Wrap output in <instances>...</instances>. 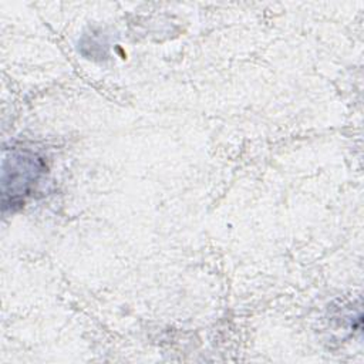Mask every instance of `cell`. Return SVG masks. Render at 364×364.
<instances>
[{
	"label": "cell",
	"instance_id": "obj_1",
	"mask_svg": "<svg viewBox=\"0 0 364 364\" xmlns=\"http://www.w3.org/2000/svg\"><path fill=\"white\" fill-rule=\"evenodd\" d=\"M40 172L41 166L33 155H13L10 161V171L4 168V173H10V178H3V186L11 183L10 191L4 193V198L11 195V200H14L17 196L27 193L38 179Z\"/></svg>",
	"mask_w": 364,
	"mask_h": 364
}]
</instances>
